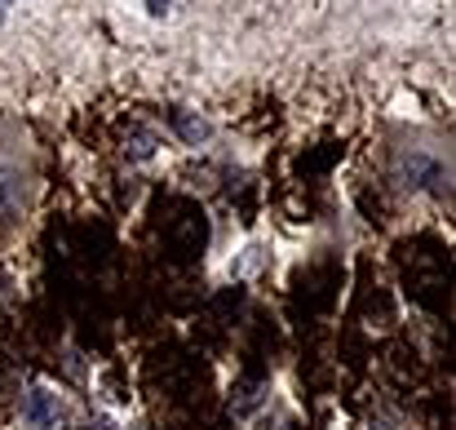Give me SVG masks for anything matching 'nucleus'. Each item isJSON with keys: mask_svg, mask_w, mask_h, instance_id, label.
<instances>
[{"mask_svg": "<svg viewBox=\"0 0 456 430\" xmlns=\"http://www.w3.org/2000/svg\"><path fill=\"white\" fill-rule=\"evenodd\" d=\"M58 418H62V413H58V395H49V391L36 386V391L22 400V422L31 430H53Z\"/></svg>", "mask_w": 456, "mask_h": 430, "instance_id": "obj_1", "label": "nucleus"}, {"mask_svg": "<svg viewBox=\"0 0 456 430\" xmlns=\"http://www.w3.org/2000/svg\"><path fill=\"white\" fill-rule=\"evenodd\" d=\"M164 4H168V0H151V13H164Z\"/></svg>", "mask_w": 456, "mask_h": 430, "instance_id": "obj_3", "label": "nucleus"}, {"mask_svg": "<svg viewBox=\"0 0 456 430\" xmlns=\"http://www.w3.org/2000/svg\"><path fill=\"white\" fill-rule=\"evenodd\" d=\"M177 129H182L191 143H204V138H208V125H204V120H191V116H177Z\"/></svg>", "mask_w": 456, "mask_h": 430, "instance_id": "obj_2", "label": "nucleus"}, {"mask_svg": "<svg viewBox=\"0 0 456 430\" xmlns=\"http://www.w3.org/2000/svg\"><path fill=\"white\" fill-rule=\"evenodd\" d=\"M4 4H13V0H0V9H4Z\"/></svg>", "mask_w": 456, "mask_h": 430, "instance_id": "obj_4", "label": "nucleus"}]
</instances>
